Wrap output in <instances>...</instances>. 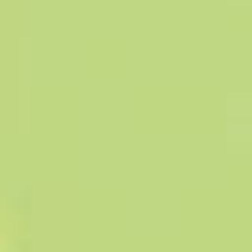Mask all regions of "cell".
Returning a JSON list of instances; mask_svg holds the SVG:
<instances>
[]
</instances>
